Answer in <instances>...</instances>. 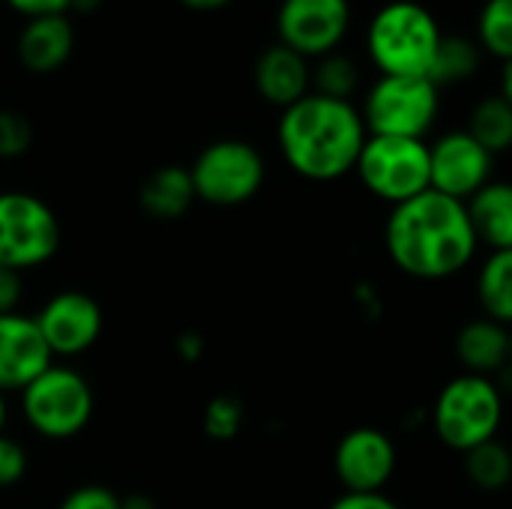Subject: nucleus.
Listing matches in <instances>:
<instances>
[{"mask_svg": "<svg viewBox=\"0 0 512 509\" xmlns=\"http://www.w3.org/2000/svg\"><path fill=\"white\" fill-rule=\"evenodd\" d=\"M354 171L375 198L393 207L432 189L429 144L423 138L369 135Z\"/></svg>", "mask_w": 512, "mask_h": 509, "instance_id": "obj_7", "label": "nucleus"}, {"mask_svg": "<svg viewBox=\"0 0 512 509\" xmlns=\"http://www.w3.org/2000/svg\"><path fill=\"white\" fill-rule=\"evenodd\" d=\"M501 96L512 105V60L504 63V78H501Z\"/></svg>", "mask_w": 512, "mask_h": 509, "instance_id": "obj_37", "label": "nucleus"}, {"mask_svg": "<svg viewBox=\"0 0 512 509\" xmlns=\"http://www.w3.org/2000/svg\"><path fill=\"white\" fill-rule=\"evenodd\" d=\"M468 135L486 147L492 156L504 153L512 147V105L498 93V96H486L483 102H477V108L471 111L468 120Z\"/></svg>", "mask_w": 512, "mask_h": 509, "instance_id": "obj_22", "label": "nucleus"}, {"mask_svg": "<svg viewBox=\"0 0 512 509\" xmlns=\"http://www.w3.org/2000/svg\"><path fill=\"white\" fill-rule=\"evenodd\" d=\"M54 363L33 315H0V393H21Z\"/></svg>", "mask_w": 512, "mask_h": 509, "instance_id": "obj_14", "label": "nucleus"}, {"mask_svg": "<svg viewBox=\"0 0 512 509\" xmlns=\"http://www.w3.org/2000/svg\"><path fill=\"white\" fill-rule=\"evenodd\" d=\"M60 249V222L45 198L6 189L0 192V267L27 273L48 264Z\"/></svg>", "mask_w": 512, "mask_h": 509, "instance_id": "obj_9", "label": "nucleus"}, {"mask_svg": "<svg viewBox=\"0 0 512 509\" xmlns=\"http://www.w3.org/2000/svg\"><path fill=\"white\" fill-rule=\"evenodd\" d=\"M15 15L21 18H39V15H60L69 12V0H3Z\"/></svg>", "mask_w": 512, "mask_h": 509, "instance_id": "obj_31", "label": "nucleus"}, {"mask_svg": "<svg viewBox=\"0 0 512 509\" xmlns=\"http://www.w3.org/2000/svg\"><path fill=\"white\" fill-rule=\"evenodd\" d=\"M477 300L486 318L512 330V249L492 252L477 273Z\"/></svg>", "mask_w": 512, "mask_h": 509, "instance_id": "obj_20", "label": "nucleus"}, {"mask_svg": "<svg viewBox=\"0 0 512 509\" xmlns=\"http://www.w3.org/2000/svg\"><path fill=\"white\" fill-rule=\"evenodd\" d=\"M357 84H360V72H357L354 60L342 57L336 51L321 57L318 66L312 69V93L351 102V93L357 90Z\"/></svg>", "mask_w": 512, "mask_h": 509, "instance_id": "obj_24", "label": "nucleus"}, {"mask_svg": "<svg viewBox=\"0 0 512 509\" xmlns=\"http://www.w3.org/2000/svg\"><path fill=\"white\" fill-rule=\"evenodd\" d=\"M477 69H480V48H477L474 39L459 36V33L441 36L438 51H435V60H432V69H429V78L438 87L459 84V81L471 78Z\"/></svg>", "mask_w": 512, "mask_h": 509, "instance_id": "obj_23", "label": "nucleus"}, {"mask_svg": "<svg viewBox=\"0 0 512 509\" xmlns=\"http://www.w3.org/2000/svg\"><path fill=\"white\" fill-rule=\"evenodd\" d=\"M369 132L363 114L345 102L309 93L282 111L276 141L294 174L312 183H330L357 168Z\"/></svg>", "mask_w": 512, "mask_h": 509, "instance_id": "obj_2", "label": "nucleus"}, {"mask_svg": "<svg viewBox=\"0 0 512 509\" xmlns=\"http://www.w3.org/2000/svg\"><path fill=\"white\" fill-rule=\"evenodd\" d=\"M429 165L432 189L468 204L486 183H492L495 156L486 147H480L468 135V129H456L429 144Z\"/></svg>", "mask_w": 512, "mask_h": 509, "instance_id": "obj_13", "label": "nucleus"}, {"mask_svg": "<svg viewBox=\"0 0 512 509\" xmlns=\"http://www.w3.org/2000/svg\"><path fill=\"white\" fill-rule=\"evenodd\" d=\"M195 186H192V174L183 165H159L156 171H150L138 189V204L147 216L159 219V222H174L183 219L192 204H195Z\"/></svg>", "mask_w": 512, "mask_h": 509, "instance_id": "obj_18", "label": "nucleus"}, {"mask_svg": "<svg viewBox=\"0 0 512 509\" xmlns=\"http://www.w3.org/2000/svg\"><path fill=\"white\" fill-rule=\"evenodd\" d=\"M6 423H9V402L6 393H0V435L6 432Z\"/></svg>", "mask_w": 512, "mask_h": 509, "instance_id": "obj_38", "label": "nucleus"}, {"mask_svg": "<svg viewBox=\"0 0 512 509\" xmlns=\"http://www.w3.org/2000/svg\"><path fill=\"white\" fill-rule=\"evenodd\" d=\"M243 405L234 396H216L204 411V432L213 441H231L243 429Z\"/></svg>", "mask_w": 512, "mask_h": 509, "instance_id": "obj_26", "label": "nucleus"}, {"mask_svg": "<svg viewBox=\"0 0 512 509\" xmlns=\"http://www.w3.org/2000/svg\"><path fill=\"white\" fill-rule=\"evenodd\" d=\"M252 78L258 96L282 111L312 93V63L282 42L258 54Z\"/></svg>", "mask_w": 512, "mask_h": 509, "instance_id": "obj_16", "label": "nucleus"}, {"mask_svg": "<svg viewBox=\"0 0 512 509\" xmlns=\"http://www.w3.org/2000/svg\"><path fill=\"white\" fill-rule=\"evenodd\" d=\"M396 462L399 456H396L393 438L372 426L351 429L336 444V453H333L336 480L342 483L345 492H360V495L384 492L396 474Z\"/></svg>", "mask_w": 512, "mask_h": 509, "instance_id": "obj_12", "label": "nucleus"}, {"mask_svg": "<svg viewBox=\"0 0 512 509\" xmlns=\"http://www.w3.org/2000/svg\"><path fill=\"white\" fill-rule=\"evenodd\" d=\"M465 207L480 246H489L492 252L512 249V183H486Z\"/></svg>", "mask_w": 512, "mask_h": 509, "instance_id": "obj_19", "label": "nucleus"}, {"mask_svg": "<svg viewBox=\"0 0 512 509\" xmlns=\"http://www.w3.org/2000/svg\"><path fill=\"white\" fill-rule=\"evenodd\" d=\"M57 509H120V498L105 486H78L72 489Z\"/></svg>", "mask_w": 512, "mask_h": 509, "instance_id": "obj_29", "label": "nucleus"}, {"mask_svg": "<svg viewBox=\"0 0 512 509\" xmlns=\"http://www.w3.org/2000/svg\"><path fill=\"white\" fill-rule=\"evenodd\" d=\"M384 246L405 276L423 282L459 276L480 249L465 201L435 189L390 210Z\"/></svg>", "mask_w": 512, "mask_h": 509, "instance_id": "obj_1", "label": "nucleus"}, {"mask_svg": "<svg viewBox=\"0 0 512 509\" xmlns=\"http://www.w3.org/2000/svg\"><path fill=\"white\" fill-rule=\"evenodd\" d=\"M327 509H402L396 501H390L384 492H372V495H360V492H345L342 498H336Z\"/></svg>", "mask_w": 512, "mask_h": 509, "instance_id": "obj_32", "label": "nucleus"}, {"mask_svg": "<svg viewBox=\"0 0 512 509\" xmlns=\"http://www.w3.org/2000/svg\"><path fill=\"white\" fill-rule=\"evenodd\" d=\"M177 348H180L183 360H198L201 351H204V342H201L198 333H183V336L177 339Z\"/></svg>", "mask_w": 512, "mask_h": 509, "instance_id": "obj_33", "label": "nucleus"}, {"mask_svg": "<svg viewBox=\"0 0 512 509\" xmlns=\"http://www.w3.org/2000/svg\"><path fill=\"white\" fill-rule=\"evenodd\" d=\"M27 450L15 441V438H9L6 432L0 435V489H12V486H18L21 480H24V474H27Z\"/></svg>", "mask_w": 512, "mask_h": 509, "instance_id": "obj_28", "label": "nucleus"}, {"mask_svg": "<svg viewBox=\"0 0 512 509\" xmlns=\"http://www.w3.org/2000/svg\"><path fill=\"white\" fill-rule=\"evenodd\" d=\"M351 27V3L348 0H282L276 12L279 42L312 57H327L339 48Z\"/></svg>", "mask_w": 512, "mask_h": 509, "instance_id": "obj_10", "label": "nucleus"}, {"mask_svg": "<svg viewBox=\"0 0 512 509\" xmlns=\"http://www.w3.org/2000/svg\"><path fill=\"white\" fill-rule=\"evenodd\" d=\"M33 144L30 120L15 108H0V159H21Z\"/></svg>", "mask_w": 512, "mask_h": 509, "instance_id": "obj_27", "label": "nucleus"}, {"mask_svg": "<svg viewBox=\"0 0 512 509\" xmlns=\"http://www.w3.org/2000/svg\"><path fill=\"white\" fill-rule=\"evenodd\" d=\"M441 27L435 15L414 0H393L369 24V57L381 75H426L432 69Z\"/></svg>", "mask_w": 512, "mask_h": 509, "instance_id": "obj_3", "label": "nucleus"}, {"mask_svg": "<svg viewBox=\"0 0 512 509\" xmlns=\"http://www.w3.org/2000/svg\"><path fill=\"white\" fill-rule=\"evenodd\" d=\"M51 357H81L102 336V306L84 291H57L33 315Z\"/></svg>", "mask_w": 512, "mask_h": 509, "instance_id": "obj_11", "label": "nucleus"}, {"mask_svg": "<svg viewBox=\"0 0 512 509\" xmlns=\"http://www.w3.org/2000/svg\"><path fill=\"white\" fill-rule=\"evenodd\" d=\"M477 36L486 51L501 57L504 63L512 60V0H486L480 21H477Z\"/></svg>", "mask_w": 512, "mask_h": 509, "instance_id": "obj_25", "label": "nucleus"}, {"mask_svg": "<svg viewBox=\"0 0 512 509\" xmlns=\"http://www.w3.org/2000/svg\"><path fill=\"white\" fill-rule=\"evenodd\" d=\"M189 174L198 201L210 207H240L261 192L267 162L255 144L243 138H219L192 159Z\"/></svg>", "mask_w": 512, "mask_h": 509, "instance_id": "obj_6", "label": "nucleus"}, {"mask_svg": "<svg viewBox=\"0 0 512 509\" xmlns=\"http://www.w3.org/2000/svg\"><path fill=\"white\" fill-rule=\"evenodd\" d=\"M510 369H512V330H510Z\"/></svg>", "mask_w": 512, "mask_h": 509, "instance_id": "obj_39", "label": "nucleus"}, {"mask_svg": "<svg viewBox=\"0 0 512 509\" xmlns=\"http://www.w3.org/2000/svg\"><path fill=\"white\" fill-rule=\"evenodd\" d=\"M78 30L69 12L24 18L15 36V57L33 75H51L72 60Z\"/></svg>", "mask_w": 512, "mask_h": 509, "instance_id": "obj_15", "label": "nucleus"}, {"mask_svg": "<svg viewBox=\"0 0 512 509\" xmlns=\"http://www.w3.org/2000/svg\"><path fill=\"white\" fill-rule=\"evenodd\" d=\"M228 3H234V0H180V6H186L192 12H216V9H225Z\"/></svg>", "mask_w": 512, "mask_h": 509, "instance_id": "obj_34", "label": "nucleus"}, {"mask_svg": "<svg viewBox=\"0 0 512 509\" xmlns=\"http://www.w3.org/2000/svg\"><path fill=\"white\" fill-rule=\"evenodd\" d=\"M102 0H69V15H93Z\"/></svg>", "mask_w": 512, "mask_h": 509, "instance_id": "obj_36", "label": "nucleus"}, {"mask_svg": "<svg viewBox=\"0 0 512 509\" xmlns=\"http://www.w3.org/2000/svg\"><path fill=\"white\" fill-rule=\"evenodd\" d=\"M465 474L480 492H504L512 483V450L507 444L486 441L465 453Z\"/></svg>", "mask_w": 512, "mask_h": 509, "instance_id": "obj_21", "label": "nucleus"}, {"mask_svg": "<svg viewBox=\"0 0 512 509\" xmlns=\"http://www.w3.org/2000/svg\"><path fill=\"white\" fill-rule=\"evenodd\" d=\"M441 87L426 75H381L363 102L369 135L423 138L438 117Z\"/></svg>", "mask_w": 512, "mask_h": 509, "instance_id": "obj_8", "label": "nucleus"}, {"mask_svg": "<svg viewBox=\"0 0 512 509\" xmlns=\"http://www.w3.org/2000/svg\"><path fill=\"white\" fill-rule=\"evenodd\" d=\"M21 417L45 441H72L93 420V387L90 381L72 369L51 363L42 375H36L21 393Z\"/></svg>", "mask_w": 512, "mask_h": 509, "instance_id": "obj_5", "label": "nucleus"}, {"mask_svg": "<svg viewBox=\"0 0 512 509\" xmlns=\"http://www.w3.org/2000/svg\"><path fill=\"white\" fill-rule=\"evenodd\" d=\"M504 423V393L495 378L462 372L447 381L432 405V429L438 441L456 453H468L498 438Z\"/></svg>", "mask_w": 512, "mask_h": 509, "instance_id": "obj_4", "label": "nucleus"}, {"mask_svg": "<svg viewBox=\"0 0 512 509\" xmlns=\"http://www.w3.org/2000/svg\"><path fill=\"white\" fill-rule=\"evenodd\" d=\"M120 509H156V501L144 492H135V495L120 498Z\"/></svg>", "mask_w": 512, "mask_h": 509, "instance_id": "obj_35", "label": "nucleus"}, {"mask_svg": "<svg viewBox=\"0 0 512 509\" xmlns=\"http://www.w3.org/2000/svg\"><path fill=\"white\" fill-rule=\"evenodd\" d=\"M21 300H24V273L0 267V315L18 312Z\"/></svg>", "mask_w": 512, "mask_h": 509, "instance_id": "obj_30", "label": "nucleus"}, {"mask_svg": "<svg viewBox=\"0 0 512 509\" xmlns=\"http://www.w3.org/2000/svg\"><path fill=\"white\" fill-rule=\"evenodd\" d=\"M456 360L468 375L495 378L510 369V327L492 318H474L456 333Z\"/></svg>", "mask_w": 512, "mask_h": 509, "instance_id": "obj_17", "label": "nucleus"}]
</instances>
